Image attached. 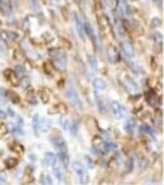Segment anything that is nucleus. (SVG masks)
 <instances>
[{"instance_id":"nucleus-1","label":"nucleus","mask_w":164,"mask_h":185,"mask_svg":"<svg viewBox=\"0 0 164 185\" xmlns=\"http://www.w3.org/2000/svg\"><path fill=\"white\" fill-rule=\"evenodd\" d=\"M49 55H50V59H52V63L53 65L59 69V70H65L67 69V65H68V58H67V54L63 49L60 48H53L49 50Z\"/></svg>"},{"instance_id":"nucleus-2","label":"nucleus","mask_w":164,"mask_h":185,"mask_svg":"<svg viewBox=\"0 0 164 185\" xmlns=\"http://www.w3.org/2000/svg\"><path fill=\"white\" fill-rule=\"evenodd\" d=\"M71 168H73V170L75 171L77 177L79 179V183H81V184L89 183V174H88V170H87L84 164H81L78 160H74L73 163H71Z\"/></svg>"},{"instance_id":"nucleus-3","label":"nucleus","mask_w":164,"mask_h":185,"mask_svg":"<svg viewBox=\"0 0 164 185\" xmlns=\"http://www.w3.org/2000/svg\"><path fill=\"white\" fill-rule=\"evenodd\" d=\"M65 96L68 98V100L71 103V105H73L78 111H81L84 109V105H83V101H81L79 94L77 92V90L73 88V86H69L65 91Z\"/></svg>"},{"instance_id":"nucleus-4","label":"nucleus","mask_w":164,"mask_h":185,"mask_svg":"<svg viewBox=\"0 0 164 185\" xmlns=\"http://www.w3.org/2000/svg\"><path fill=\"white\" fill-rule=\"evenodd\" d=\"M120 83H121L123 86H124V89L128 92H130V94H137V92H139V90H140L139 85L128 75L120 76Z\"/></svg>"},{"instance_id":"nucleus-5","label":"nucleus","mask_w":164,"mask_h":185,"mask_svg":"<svg viewBox=\"0 0 164 185\" xmlns=\"http://www.w3.org/2000/svg\"><path fill=\"white\" fill-rule=\"evenodd\" d=\"M110 108H111V114L115 116V119H124L127 116V109L119 101H111Z\"/></svg>"},{"instance_id":"nucleus-6","label":"nucleus","mask_w":164,"mask_h":185,"mask_svg":"<svg viewBox=\"0 0 164 185\" xmlns=\"http://www.w3.org/2000/svg\"><path fill=\"white\" fill-rule=\"evenodd\" d=\"M4 76L6 78V80L9 81L10 84H12V86H19L20 85V78L16 75L15 71H13L12 69H5L3 71Z\"/></svg>"},{"instance_id":"nucleus-7","label":"nucleus","mask_w":164,"mask_h":185,"mask_svg":"<svg viewBox=\"0 0 164 185\" xmlns=\"http://www.w3.org/2000/svg\"><path fill=\"white\" fill-rule=\"evenodd\" d=\"M50 141L54 145V148L58 151H68V145H67V141L64 140V138L61 136H52L50 138Z\"/></svg>"},{"instance_id":"nucleus-8","label":"nucleus","mask_w":164,"mask_h":185,"mask_svg":"<svg viewBox=\"0 0 164 185\" xmlns=\"http://www.w3.org/2000/svg\"><path fill=\"white\" fill-rule=\"evenodd\" d=\"M107 56H108V60L110 61L111 64L118 63L119 59H120V55H119V51H118L117 46L109 45L108 49H107Z\"/></svg>"},{"instance_id":"nucleus-9","label":"nucleus","mask_w":164,"mask_h":185,"mask_svg":"<svg viewBox=\"0 0 164 185\" xmlns=\"http://www.w3.org/2000/svg\"><path fill=\"white\" fill-rule=\"evenodd\" d=\"M98 24H99V28H100V32L101 33H108L110 30V22L107 15H99L98 16Z\"/></svg>"},{"instance_id":"nucleus-10","label":"nucleus","mask_w":164,"mask_h":185,"mask_svg":"<svg viewBox=\"0 0 164 185\" xmlns=\"http://www.w3.org/2000/svg\"><path fill=\"white\" fill-rule=\"evenodd\" d=\"M120 46H121L123 54H124L127 58L130 59V58L134 56V48H133L132 43H129V42H123V43L120 44Z\"/></svg>"},{"instance_id":"nucleus-11","label":"nucleus","mask_w":164,"mask_h":185,"mask_svg":"<svg viewBox=\"0 0 164 185\" xmlns=\"http://www.w3.org/2000/svg\"><path fill=\"white\" fill-rule=\"evenodd\" d=\"M84 30H85V33L89 35V38L91 39V42H93V44L95 45V48H97V46H98V36H97V34H95V32H94L93 26H91V25L87 22V23H84Z\"/></svg>"},{"instance_id":"nucleus-12","label":"nucleus","mask_w":164,"mask_h":185,"mask_svg":"<svg viewBox=\"0 0 164 185\" xmlns=\"http://www.w3.org/2000/svg\"><path fill=\"white\" fill-rule=\"evenodd\" d=\"M61 164H60V161H59V159H56V161L53 164V174H54V177L59 180V181H61L63 180V178H64V175H63V171H61Z\"/></svg>"},{"instance_id":"nucleus-13","label":"nucleus","mask_w":164,"mask_h":185,"mask_svg":"<svg viewBox=\"0 0 164 185\" xmlns=\"http://www.w3.org/2000/svg\"><path fill=\"white\" fill-rule=\"evenodd\" d=\"M50 126H52V123L48 118H40L39 119V130L42 133H46L49 131Z\"/></svg>"},{"instance_id":"nucleus-14","label":"nucleus","mask_w":164,"mask_h":185,"mask_svg":"<svg viewBox=\"0 0 164 185\" xmlns=\"http://www.w3.org/2000/svg\"><path fill=\"white\" fill-rule=\"evenodd\" d=\"M147 101H148V104L150 105V106H157L158 105V96H157V94L154 92V90H149L148 92H147Z\"/></svg>"},{"instance_id":"nucleus-15","label":"nucleus","mask_w":164,"mask_h":185,"mask_svg":"<svg viewBox=\"0 0 164 185\" xmlns=\"http://www.w3.org/2000/svg\"><path fill=\"white\" fill-rule=\"evenodd\" d=\"M39 99L42 100L43 104H48L50 101V91L46 88H42L39 90Z\"/></svg>"},{"instance_id":"nucleus-16","label":"nucleus","mask_w":164,"mask_h":185,"mask_svg":"<svg viewBox=\"0 0 164 185\" xmlns=\"http://www.w3.org/2000/svg\"><path fill=\"white\" fill-rule=\"evenodd\" d=\"M56 155L53 153H45L44 155V164L46 166H53V164L56 161Z\"/></svg>"},{"instance_id":"nucleus-17","label":"nucleus","mask_w":164,"mask_h":185,"mask_svg":"<svg viewBox=\"0 0 164 185\" xmlns=\"http://www.w3.org/2000/svg\"><path fill=\"white\" fill-rule=\"evenodd\" d=\"M25 99L30 103V104H36V96H35V91L33 88H29L25 91Z\"/></svg>"},{"instance_id":"nucleus-18","label":"nucleus","mask_w":164,"mask_h":185,"mask_svg":"<svg viewBox=\"0 0 164 185\" xmlns=\"http://www.w3.org/2000/svg\"><path fill=\"white\" fill-rule=\"evenodd\" d=\"M93 86H94L95 90H105L107 89V83L103 79L97 78V79L93 80Z\"/></svg>"},{"instance_id":"nucleus-19","label":"nucleus","mask_w":164,"mask_h":185,"mask_svg":"<svg viewBox=\"0 0 164 185\" xmlns=\"http://www.w3.org/2000/svg\"><path fill=\"white\" fill-rule=\"evenodd\" d=\"M135 120L134 119H128L127 121H125V124H124V129L129 133V134H133V131H134V129H135Z\"/></svg>"},{"instance_id":"nucleus-20","label":"nucleus","mask_w":164,"mask_h":185,"mask_svg":"<svg viewBox=\"0 0 164 185\" xmlns=\"http://www.w3.org/2000/svg\"><path fill=\"white\" fill-rule=\"evenodd\" d=\"M9 148H10V150L14 151V153H16V154H23L24 153V146L20 143H16V141H14V143L10 144Z\"/></svg>"},{"instance_id":"nucleus-21","label":"nucleus","mask_w":164,"mask_h":185,"mask_svg":"<svg viewBox=\"0 0 164 185\" xmlns=\"http://www.w3.org/2000/svg\"><path fill=\"white\" fill-rule=\"evenodd\" d=\"M6 95H8V99L12 103H14V104H19V103H20V96L16 94L15 91L9 90V91H6Z\"/></svg>"},{"instance_id":"nucleus-22","label":"nucleus","mask_w":164,"mask_h":185,"mask_svg":"<svg viewBox=\"0 0 164 185\" xmlns=\"http://www.w3.org/2000/svg\"><path fill=\"white\" fill-rule=\"evenodd\" d=\"M88 63L94 71H98V60L93 54H88Z\"/></svg>"},{"instance_id":"nucleus-23","label":"nucleus","mask_w":164,"mask_h":185,"mask_svg":"<svg viewBox=\"0 0 164 185\" xmlns=\"http://www.w3.org/2000/svg\"><path fill=\"white\" fill-rule=\"evenodd\" d=\"M54 108H55V111L59 113L60 115H65L68 113V106L64 104V103H58Z\"/></svg>"},{"instance_id":"nucleus-24","label":"nucleus","mask_w":164,"mask_h":185,"mask_svg":"<svg viewBox=\"0 0 164 185\" xmlns=\"http://www.w3.org/2000/svg\"><path fill=\"white\" fill-rule=\"evenodd\" d=\"M91 143H93V146H94L95 149L103 148V145H104V141H103V139H101V136H98V135H95V136L93 138Z\"/></svg>"},{"instance_id":"nucleus-25","label":"nucleus","mask_w":164,"mask_h":185,"mask_svg":"<svg viewBox=\"0 0 164 185\" xmlns=\"http://www.w3.org/2000/svg\"><path fill=\"white\" fill-rule=\"evenodd\" d=\"M75 23H77V29H78V32L80 34L81 38H84V34H85V30H84V24L80 22V19L78 16H75Z\"/></svg>"},{"instance_id":"nucleus-26","label":"nucleus","mask_w":164,"mask_h":185,"mask_svg":"<svg viewBox=\"0 0 164 185\" xmlns=\"http://www.w3.org/2000/svg\"><path fill=\"white\" fill-rule=\"evenodd\" d=\"M39 119H40L39 114H34V116H33V128H34V131H35L36 136L39 135V133H40V130H39Z\"/></svg>"},{"instance_id":"nucleus-27","label":"nucleus","mask_w":164,"mask_h":185,"mask_svg":"<svg viewBox=\"0 0 164 185\" xmlns=\"http://www.w3.org/2000/svg\"><path fill=\"white\" fill-rule=\"evenodd\" d=\"M40 184H43V185H52L53 184L52 177H49L48 174H42V175H40Z\"/></svg>"},{"instance_id":"nucleus-28","label":"nucleus","mask_w":164,"mask_h":185,"mask_svg":"<svg viewBox=\"0 0 164 185\" xmlns=\"http://www.w3.org/2000/svg\"><path fill=\"white\" fill-rule=\"evenodd\" d=\"M34 181V178H33V173L30 171V168H26L25 170V174H24V183L26 184H30Z\"/></svg>"},{"instance_id":"nucleus-29","label":"nucleus","mask_w":164,"mask_h":185,"mask_svg":"<svg viewBox=\"0 0 164 185\" xmlns=\"http://www.w3.org/2000/svg\"><path fill=\"white\" fill-rule=\"evenodd\" d=\"M16 165H18V159H15V158H8V159L5 160V166H6L8 169L15 168Z\"/></svg>"},{"instance_id":"nucleus-30","label":"nucleus","mask_w":164,"mask_h":185,"mask_svg":"<svg viewBox=\"0 0 164 185\" xmlns=\"http://www.w3.org/2000/svg\"><path fill=\"white\" fill-rule=\"evenodd\" d=\"M139 129H140V133H147V134H149V135H154L155 134L154 130H153L149 125H145V124H142Z\"/></svg>"},{"instance_id":"nucleus-31","label":"nucleus","mask_w":164,"mask_h":185,"mask_svg":"<svg viewBox=\"0 0 164 185\" xmlns=\"http://www.w3.org/2000/svg\"><path fill=\"white\" fill-rule=\"evenodd\" d=\"M95 101H97V104H98V109H99V111L100 113H104L105 111V108H104V103H103V100L100 99V96L95 92Z\"/></svg>"},{"instance_id":"nucleus-32","label":"nucleus","mask_w":164,"mask_h":185,"mask_svg":"<svg viewBox=\"0 0 164 185\" xmlns=\"http://www.w3.org/2000/svg\"><path fill=\"white\" fill-rule=\"evenodd\" d=\"M14 71L16 73V75H18L19 78H20V76L23 78V76H25V74H26V70H25V68H24V66H22V65H16Z\"/></svg>"},{"instance_id":"nucleus-33","label":"nucleus","mask_w":164,"mask_h":185,"mask_svg":"<svg viewBox=\"0 0 164 185\" xmlns=\"http://www.w3.org/2000/svg\"><path fill=\"white\" fill-rule=\"evenodd\" d=\"M43 70L48 75H53V66H52V64H50L49 61H46V63L43 64Z\"/></svg>"},{"instance_id":"nucleus-34","label":"nucleus","mask_w":164,"mask_h":185,"mask_svg":"<svg viewBox=\"0 0 164 185\" xmlns=\"http://www.w3.org/2000/svg\"><path fill=\"white\" fill-rule=\"evenodd\" d=\"M103 146L105 148V150H108V151H110V150H114L117 145H115V144H114V143H110V141H105Z\"/></svg>"},{"instance_id":"nucleus-35","label":"nucleus","mask_w":164,"mask_h":185,"mask_svg":"<svg viewBox=\"0 0 164 185\" xmlns=\"http://www.w3.org/2000/svg\"><path fill=\"white\" fill-rule=\"evenodd\" d=\"M60 124H61V126H63L64 129H68L70 123H69V120H67L64 116H61V119H60Z\"/></svg>"},{"instance_id":"nucleus-36","label":"nucleus","mask_w":164,"mask_h":185,"mask_svg":"<svg viewBox=\"0 0 164 185\" xmlns=\"http://www.w3.org/2000/svg\"><path fill=\"white\" fill-rule=\"evenodd\" d=\"M30 5H32V8L35 10V12H39V3H38V0H30Z\"/></svg>"},{"instance_id":"nucleus-37","label":"nucleus","mask_w":164,"mask_h":185,"mask_svg":"<svg viewBox=\"0 0 164 185\" xmlns=\"http://www.w3.org/2000/svg\"><path fill=\"white\" fill-rule=\"evenodd\" d=\"M60 42H61V44H63V45H64L67 49H71V43H70V42H68L67 39L61 38V39H60Z\"/></svg>"},{"instance_id":"nucleus-38","label":"nucleus","mask_w":164,"mask_h":185,"mask_svg":"<svg viewBox=\"0 0 164 185\" xmlns=\"http://www.w3.org/2000/svg\"><path fill=\"white\" fill-rule=\"evenodd\" d=\"M133 159L130 158V159H128V161H127V164H125V166H127V171H130V170H133Z\"/></svg>"},{"instance_id":"nucleus-39","label":"nucleus","mask_w":164,"mask_h":185,"mask_svg":"<svg viewBox=\"0 0 164 185\" xmlns=\"http://www.w3.org/2000/svg\"><path fill=\"white\" fill-rule=\"evenodd\" d=\"M108 4H109L110 8L115 9V8L118 6V0H108Z\"/></svg>"},{"instance_id":"nucleus-40","label":"nucleus","mask_w":164,"mask_h":185,"mask_svg":"<svg viewBox=\"0 0 164 185\" xmlns=\"http://www.w3.org/2000/svg\"><path fill=\"white\" fill-rule=\"evenodd\" d=\"M85 160H87V161H88V164H89V168H94V163L89 159V156H88V155H85Z\"/></svg>"},{"instance_id":"nucleus-41","label":"nucleus","mask_w":164,"mask_h":185,"mask_svg":"<svg viewBox=\"0 0 164 185\" xmlns=\"http://www.w3.org/2000/svg\"><path fill=\"white\" fill-rule=\"evenodd\" d=\"M152 24H155V26H154V28H157V26H159V25H160V22H159L158 19H153Z\"/></svg>"},{"instance_id":"nucleus-42","label":"nucleus","mask_w":164,"mask_h":185,"mask_svg":"<svg viewBox=\"0 0 164 185\" xmlns=\"http://www.w3.org/2000/svg\"><path fill=\"white\" fill-rule=\"evenodd\" d=\"M0 184H6V179L3 175H0Z\"/></svg>"},{"instance_id":"nucleus-43","label":"nucleus","mask_w":164,"mask_h":185,"mask_svg":"<svg viewBox=\"0 0 164 185\" xmlns=\"http://www.w3.org/2000/svg\"><path fill=\"white\" fill-rule=\"evenodd\" d=\"M4 92H5V91H4V89H3V88H0V98L3 96V94H4Z\"/></svg>"},{"instance_id":"nucleus-44","label":"nucleus","mask_w":164,"mask_h":185,"mask_svg":"<svg viewBox=\"0 0 164 185\" xmlns=\"http://www.w3.org/2000/svg\"><path fill=\"white\" fill-rule=\"evenodd\" d=\"M3 124H2V118H0V126H2Z\"/></svg>"}]
</instances>
